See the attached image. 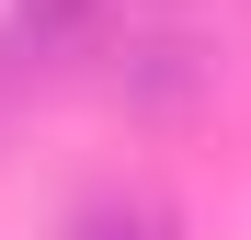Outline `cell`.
Returning <instances> with one entry per match:
<instances>
[{
  "label": "cell",
  "instance_id": "cell-1",
  "mask_svg": "<svg viewBox=\"0 0 251 240\" xmlns=\"http://www.w3.org/2000/svg\"><path fill=\"white\" fill-rule=\"evenodd\" d=\"M80 240H172V217L149 194H103V206H80Z\"/></svg>",
  "mask_w": 251,
  "mask_h": 240
}]
</instances>
